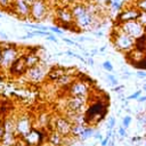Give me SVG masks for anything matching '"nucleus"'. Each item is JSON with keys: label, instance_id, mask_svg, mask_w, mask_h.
<instances>
[{"label": "nucleus", "instance_id": "14", "mask_svg": "<svg viewBox=\"0 0 146 146\" xmlns=\"http://www.w3.org/2000/svg\"><path fill=\"white\" fill-rule=\"evenodd\" d=\"M56 18L58 19L59 25H74V18L68 7H62L56 10Z\"/></svg>", "mask_w": 146, "mask_h": 146}, {"label": "nucleus", "instance_id": "2", "mask_svg": "<svg viewBox=\"0 0 146 146\" xmlns=\"http://www.w3.org/2000/svg\"><path fill=\"white\" fill-rule=\"evenodd\" d=\"M112 42L116 50L125 54L135 48V39L128 35L127 33H124L117 24L112 33Z\"/></svg>", "mask_w": 146, "mask_h": 146}, {"label": "nucleus", "instance_id": "37", "mask_svg": "<svg viewBox=\"0 0 146 146\" xmlns=\"http://www.w3.org/2000/svg\"><path fill=\"white\" fill-rule=\"evenodd\" d=\"M62 40H63L65 43L70 44V46H75V43H76L74 40H71V39H68V38H65V36H63V38H62Z\"/></svg>", "mask_w": 146, "mask_h": 146}, {"label": "nucleus", "instance_id": "41", "mask_svg": "<svg viewBox=\"0 0 146 146\" xmlns=\"http://www.w3.org/2000/svg\"><path fill=\"white\" fill-rule=\"evenodd\" d=\"M92 32V34L95 35V36H97V38H102L103 35H104V32L103 31H99V30H95V31H91Z\"/></svg>", "mask_w": 146, "mask_h": 146}, {"label": "nucleus", "instance_id": "1", "mask_svg": "<svg viewBox=\"0 0 146 146\" xmlns=\"http://www.w3.org/2000/svg\"><path fill=\"white\" fill-rule=\"evenodd\" d=\"M107 114V105L104 102L97 100L89 106H87V110L84 112V122L86 127H96L98 125Z\"/></svg>", "mask_w": 146, "mask_h": 146}, {"label": "nucleus", "instance_id": "10", "mask_svg": "<svg viewBox=\"0 0 146 146\" xmlns=\"http://www.w3.org/2000/svg\"><path fill=\"white\" fill-rule=\"evenodd\" d=\"M116 24L120 26V29L124 33H127L128 35H130L135 40L140 38L141 35L146 34V29L143 27L137 21H130V22H125V23H121V24L116 23Z\"/></svg>", "mask_w": 146, "mask_h": 146}, {"label": "nucleus", "instance_id": "5", "mask_svg": "<svg viewBox=\"0 0 146 146\" xmlns=\"http://www.w3.org/2000/svg\"><path fill=\"white\" fill-rule=\"evenodd\" d=\"M33 128V119L26 113L15 116V131L18 137H24Z\"/></svg>", "mask_w": 146, "mask_h": 146}, {"label": "nucleus", "instance_id": "31", "mask_svg": "<svg viewBox=\"0 0 146 146\" xmlns=\"http://www.w3.org/2000/svg\"><path fill=\"white\" fill-rule=\"evenodd\" d=\"M116 124V119L115 116H111L107 121V130H113V128L115 127Z\"/></svg>", "mask_w": 146, "mask_h": 146}, {"label": "nucleus", "instance_id": "34", "mask_svg": "<svg viewBox=\"0 0 146 146\" xmlns=\"http://www.w3.org/2000/svg\"><path fill=\"white\" fill-rule=\"evenodd\" d=\"M143 95V91L141 90H137V91H135L133 94H131L130 96H128V97H125V99L127 100H130V99H137L139 96H141Z\"/></svg>", "mask_w": 146, "mask_h": 146}, {"label": "nucleus", "instance_id": "42", "mask_svg": "<svg viewBox=\"0 0 146 146\" xmlns=\"http://www.w3.org/2000/svg\"><path fill=\"white\" fill-rule=\"evenodd\" d=\"M108 141H110V138L108 137H104L100 140V146H107L108 145Z\"/></svg>", "mask_w": 146, "mask_h": 146}, {"label": "nucleus", "instance_id": "32", "mask_svg": "<svg viewBox=\"0 0 146 146\" xmlns=\"http://www.w3.org/2000/svg\"><path fill=\"white\" fill-rule=\"evenodd\" d=\"M102 66H103V68H104L105 71H107V72H113V64H112L110 60H105V62L102 64Z\"/></svg>", "mask_w": 146, "mask_h": 146}, {"label": "nucleus", "instance_id": "45", "mask_svg": "<svg viewBox=\"0 0 146 146\" xmlns=\"http://www.w3.org/2000/svg\"><path fill=\"white\" fill-rule=\"evenodd\" d=\"M122 89H124V86H115V87H113V91H116V92H120V90H122Z\"/></svg>", "mask_w": 146, "mask_h": 146}, {"label": "nucleus", "instance_id": "11", "mask_svg": "<svg viewBox=\"0 0 146 146\" xmlns=\"http://www.w3.org/2000/svg\"><path fill=\"white\" fill-rule=\"evenodd\" d=\"M11 13L21 19H31L30 18V6L24 0H13Z\"/></svg>", "mask_w": 146, "mask_h": 146}, {"label": "nucleus", "instance_id": "35", "mask_svg": "<svg viewBox=\"0 0 146 146\" xmlns=\"http://www.w3.org/2000/svg\"><path fill=\"white\" fill-rule=\"evenodd\" d=\"M32 33L35 35H41V36H48L50 34L49 31H41V30H35V31H32Z\"/></svg>", "mask_w": 146, "mask_h": 146}, {"label": "nucleus", "instance_id": "56", "mask_svg": "<svg viewBox=\"0 0 146 146\" xmlns=\"http://www.w3.org/2000/svg\"><path fill=\"white\" fill-rule=\"evenodd\" d=\"M106 48H107V47H106V46H103V47H100V48H99V49H98V50H99V51H100V52H104V51H105V50H106Z\"/></svg>", "mask_w": 146, "mask_h": 146}, {"label": "nucleus", "instance_id": "33", "mask_svg": "<svg viewBox=\"0 0 146 146\" xmlns=\"http://www.w3.org/2000/svg\"><path fill=\"white\" fill-rule=\"evenodd\" d=\"M121 7H122V2H117V1H111V9L120 11V10H121Z\"/></svg>", "mask_w": 146, "mask_h": 146}, {"label": "nucleus", "instance_id": "59", "mask_svg": "<svg viewBox=\"0 0 146 146\" xmlns=\"http://www.w3.org/2000/svg\"><path fill=\"white\" fill-rule=\"evenodd\" d=\"M1 54H2V48H1V43H0V59H1Z\"/></svg>", "mask_w": 146, "mask_h": 146}, {"label": "nucleus", "instance_id": "55", "mask_svg": "<svg viewBox=\"0 0 146 146\" xmlns=\"http://www.w3.org/2000/svg\"><path fill=\"white\" fill-rule=\"evenodd\" d=\"M24 1H25V2H26V3H27L30 7H31V5H32V3H33L35 0H24Z\"/></svg>", "mask_w": 146, "mask_h": 146}, {"label": "nucleus", "instance_id": "23", "mask_svg": "<svg viewBox=\"0 0 146 146\" xmlns=\"http://www.w3.org/2000/svg\"><path fill=\"white\" fill-rule=\"evenodd\" d=\"M86 128V125H82V124H72V128H71V136L79 139L81 132L83 131V129Z\"/></svg>", "mask_w": 146, "mask_h": 146}, {"label": "nucleus", "instance_id": "16", "mask_svg": "<svg viewBox=\"0 0 146 146\" xmlns=\"http://www.w3.org/2000/svg\"><path fill=\"white\" fill-rule=\"evenodd\" d=\"M76 79H79V75H78V74H64V75H62L60 78H58L54 83H55V86H57L58 88L64 89V90H67V88H68Z\"/></svg>", "mask_w": 146, "mask_h": 146}, {"label": "nucleus", "instance_id": "13", "mask_svg": "<svg viewBox=\"0 0 146 146\" xmlns=\"http://www.w3.org/2000/svg\"><path fill=\"white\" fill-rule=\"evenodd\" d=\"M139 10L132 6V7H128L123 10H120V13L116 16V23L121 24V23H125V22H130V21H136L138 17Z\"/></svg>", "mask_w": 146, "mask_h": 146}, {"label": "nucleus", "instance_id": "29", "mask_svg": "<svg viewBox=\"0 0 146 146\" xmlns=\"http://www.w3.org/2000/svg\"><path fill=\"white\" fill-rule=\"evenodd\" d=\"M117 135H119V137H120V140H123V139L128 136V135H127V129L123 128L122 125H120L119 129H117Z\"/></svg>", "mask_w": 146, "mask_h": 146}, {"label": "nucleus", "instance_id": "52", "mask_svg": "<svg viewBox=\"0 0 146 146\" xmlns=\"http://www.w3.org/2000/svg\"><path fill=\"white\" fill-rule=\"evenodd\" d=\"M3 133H5V130H3V128H2V125H1V123H0V140H1V138H2V136H3Z\"/></svg>", "mask_w": 146, "mask_h": 146}, {"label": "nucleus", "instance_id": "22", "mask_svg": "<svg viewBox=\"0 0 146 146\" xmlns=\"http://www.w3.org/2000/svg\"><path fill=\"white\" fill-rule=\"evenodd\" d=\"M94 132H95V129H94V128H91V127H86V128L83 129V131L81 132V135H80V137H79V140L84 141V140L91 138L92 135H94Z\"/></svg>", "mask_w": 146, "mask_h": 146}, {"label": "nucleus", "instance_id": "27", "mask_svg": "<svg viewBox=\"0 0 146 146\" xmlns=\"http://www.w3.org/2000/svg\"><path fill=\"white\" fill-rule=\"evenodd\" d=\"M11 5H13V0H0V8L1 9L9 10V9H11Z\"/></svg>", "mask_w": 146, "mask_h": 146}, {"label": "nucleus", "instance_id": "4", "mask_svg": "<svg viewBox=\"0 0 146 146\" xmlns=\"http://www.w3.org/2000/svg\"><path fill=\"white\" fill-rule=\"evenodd\" d=\"M48 132L44 129L32 128L24 137H21L25 144V146H41L47 143Z\"/></svg>", "mask_w": 146, "mask_h": 146}, {"label": "nucleus", "instance_id": "51", "mask_svg": "<svg viewBox=\"0 0 146 146\" xmlns=\"http://www.w3.org/2000/svg\"><path fill=\"white\" fill-rule=\"evenodd\" d=\"M117 97L121 99V100H123V99H125V96H124V94L122 92V91H120V92H117Z\"/></svg>", "mask_w": 146, "mask_h": 146}, {"label": "nucleus", "instance_id": "38", "mask_svg": "<svg viewBox=\"0 0 146 146\" xmlns=\"http://www.w3.org/2000/svg\"><path fill=\"white\" fill-rule=\"evenodd\" d=\"M92 137H94V138H95L96 140H98L99 143H100V140H102V139L104 138V137L102 136V133H100L99 131H95V132H94V135H92Z\"/></svg>", "mask_w": 146, "mask_h": 146}, {"label": "nucleus", "instance_id": "39", "mask_svg": "<svg viewBox=\"0 0 146 146\" xmlns=\"http://www.w3.org/2000/svg\"><path fill=\"white\" fill-rule=\"evenodd\" d=\"M136 75H137L138 78H140V79H146V72H145V71L138 70L137 73H136Z\"/></svg>", "mask_w": 146, "mask_h": 146}, {"label": "nucleus", "instance_id": "24", "mask_svg": "<svg viewBox=\"0 0 146 146\" xmlns=\"http://www.w3.org/2000/svg\"><path fill=\"white\" fill-rule=\"evenodd\" d=\"M133 6L139 10V11H145L146 13V0H136Z\"/></svg>", "mask_w": 146, "mask_h": 146}, {"label": "nucleus", "instance_id": "50", "mask_svg": "<svg viewBox=\"0 0 146 146\" xmlns=\"http://www.w3.org/2000/svg\"><path fill=\"white\" fill-rule=\"evenodd\" d=\"M113 132H114L113 130H107V131H106V136H105V137H108V138L111 139V138H112V136H113Z\"/></svg>", "mask_w": 146, "mask_h": 146}, {"label": "nucleus", "instance_id": "12", "mask_svg": "<svg viewBox=\"0 0 146 146\" xmlns=\"http://www.w3.org/2000/svg\"><path fill=\"white\" fill-rule=\"evenodd\" d=\"M71 128L72 123L63 115H57L55 116V130L59 132L62 136L66 137L71 135Z\"/></svg>", "mask_w": 146, "mask_h": 146}, {"label": "nucleus", "instance_id": "6", "mask_svg": "<svg viewBox=\"0 0 146 146\" xmlns=\"http://www.w3.org/2000/svg\"><path fill=\"white\" fill-rule=\"evenodd\" d=\"M47 73H48V71H47L46 64L40 62L38 65H35L31 68H27V71L24 75L29 82L40 83V82L44 81V79L47 78Z\"/></svg>", "mask_w": 146, "mask_h": 146}, {"label": "nucleus", "instance_id": "53", "mask_svg": "<svg viewBox=\"0 0 146 146\" xmlns=\"http://www.w3.org/2000/svg\"><path fill=\"white\" fill-rule=\"evenodd\" d=\"M107 146H115V139H110V141H108V145Z\"/></svg>", "mask_w": 146, "mask_h": 146}, {"label": "nucleus", "instance_id": "60", "mask_svg": "<svg viewBox=\"0 0 146 146\" xmlns=\"http://www.w3.org/2000/svg\"><path fill=\"white\" fill-rule=\"evenodd\" d=\"M143 91H146V83L143 86Z\"/></svg>", "mask_w": 146, "mask_h": 146}, {"label": "nucleus", "instance_id": "44", "mask_svg": "<svg viewBox=\"0 0 146 146\" xmlns=\"http://www.w3.org/2000/svg\"><path fill=\"white\" fill-rule=\"evenodd\" d=\"M64 55H66V56H68V57H73L74 58V55H75V52H73L72 50H66V51H64Z\"/></svg>", "mask_w": 146, "mask_h": 146}, {"label": "nucleus", "instance_id": "8", "mask_svg": "<svg viewBox=\"0 0 146 146\" xmlns=\"http://www.w3.org/2000/svg\"><path fill=\"white\" fill-rule=\"evenodd\" d=\"M48 6L46 0H35L30 7V18L34 22H41L47 18Z\"/></svg>", "mask_w": 146, "mask_h": 146}, {"label": "nucleus", "instance_id": "54", "mask_svg": "<svg viewBox=\"0 0 146 146\" xmlns=\"http://www.w3.org/2000/svg\"><path fill=\"white\" fill-rule=\"evenodd\" d=\"M83 56H84V58H87V57H91V56H90V52H89V51H86V50L83 51Z\"/></svg>", "mask_w": 146, "mask_h": 146}, {"label": "nucleus", "instance_id": "48", "mask_svg": "<svg viewBox=\"0 0 146 146\" xmlns=\"http://www.w3.org/2000/svg\"><path fill=\"white\" fill-rule=\"evenodd\" d=\"M131 76V73L128 71V72H124L123 74H122V79H129Z\"/></svg>", "mask_w": 146, "mask_h": 146}, {"label": "nucleus", "instance_id": "21", "mask_svg": "<svg viewBox=\"0 0 146 146\" xmlns=\"http://www.w3.org/2000/svg\"><path fill=\"white\" fill-rule=\"evenodd\" d=\"M65 74V67L63 66H54L51 67L48 73H47V79H49L50 81H56L58 78H60L62 75Z\"/></svg>", "mask_w": 146, "mask_h": 146}, {"label": "nucleus", "instance_id": "62", "mask_svg": "<svg viewBox=\"0 0 146 146\" xmlns=\"http://www.w3.org/2000/svg\"><path fill=\"white\" fill-rule=\"evenodd\" d=\"M0 18H2V13H0Z\"/></svg>", "mask_w": 146, "mask_h": 146}, {"label": "nucleus", "instance_id": "20", "mask_svg": "<svg viewBox=\"0 0 146 146\" xmlns=\"http://www.w3.org/2000/svg\"><path fill=\"white\" fill-rule=\"evenodd\" d=\"M18 136L15 132H5L1 138V146H16Z\"/></svg>", "mask_w": 146, "mask_h": 146}, {"label": "nucleus", "instance_id": "36", "mask_svg": "<svg viewBox=\"0 0 146 146\" xmlns=\"http://www.w3.org/2000/svg\"><path fill=\"white\" fill-rule=\"evenodd\" d=\"M49 31L52 32V33H57V34H63V30L60 27H57V26H50L49 27Z\"/></svg>", "mask_w": 146, "mask_h": 146}, {"label": "nucleus", "instance_id": "46", "mask_svg": "<svg viewBox=\"0 0 146 146\" xmlns=\"http://www.w3.org/2000/svg\"><path fill=\"white\" fill-rule=\"evenodd\" d=\"M89 52H90V56H91V57H94V56H96V55L99 52V50H98L97 48H94V49H91Z\"/></svg>", "mask_w": 146, "mask_h": 146}, {"label": "nucleus", "instance_id": "9", "mask_svg": "<svg viewBox=\"0 0 146 146\" xmlns=\"http://www.w3.org/2000/svg\"><path fill=\"white\" fill-rule=\"evenodd\" d=\"M88 76L86 79H76L68 88H67V96H89L90 87L89 82L87 81Z\"/></svg>", "mask_w": 146, "mask_h": 146}, {"label": "nucleus", "instance_id": "26", "mask_svg": "<svg viewBox=\"0 0 146 146\" xmlns=\"http://www.w3.org/2000/svg\"><path fill=\"white\" fill-rule=\"evenodd\" d=\"M131 122H132V116H131V115H125V116H123V117H122L121 125H122L123 128L128 129V128H129V125L131 124Z\"/></svg>", "mask_w": 146, "mask_h": 146}, {"label": "nucleus", "instance_id": "64", "mask_svg": "<svg viewBox=\"0 0 146 146\" xmlns=\"http://www.w3.org/2000/svg\"><path fill=\"white\" fill-rule=\"evenodd\" d=\"M144 146H146V144H145V145H144Z\"/></svg>", "mask_w": 146, "mask_h": 146}, {"label": "nucleus", "instance_id": "40", "mask_svg": "<svg viewBox=\"0 0 146 146\" xmlns=\"http://www.w3.org/2000/svg\"><path fill=\"white\" fill-rule=\"evenodd\" d=\"M46 39L48 40V41H52V42H58V40H57V38L55 36V34H52V33H50L48 36H46Z\"/></svg>", "mask_w": 146, "mask_h": 146}, {"label": "nucleus", "instance_id": "58", "mask_svg": "<svg viewBox=\"0 0 146 146\" xmlns=\"http://www.w3.org/2000/svg\"><path fill=\"white\" fill-rule=\"evenodd\" d=\"M57 55H58V56H63V55H64V51H59Z\"/></svg>", "mask_w": 146, "mask_h": 146}, {"label": "nucleus", "instance_id": "49", "mask_svg": "<svg viewBox=\"0 0 146 146\" xmlns=\"http://www.w3.org/2000/svg\"><path fill=\"white\" fill-rule=\"evenodd\" d=\"M75 40H76L75 42H84V41H86V38H84V36H76Z\"/></svg>", "mask_w": 146, "mask_h": 146}, {"label": "nucleus", "instance_id": "47", "mask_svg": "<svg viewBox=\"0 0 146 146\" xmlns=\"http://www.w3.org/2000/svg\"><path fill=\"white\" fill-rule=\"evenodd\" d=\"M137 102H138V103H144V102H146V95L139 96V97L137 98Z\"/></svg>", "mask_w": 146, "mask_h": 146}, {"label": "nucleus", "instance_id": "3", "mask_svg": "<svg viewBox=\"0 0 146 146\" xmlns=\"http://www.w3.org/2000/svg\"><path fill=\"white\" fill-rule=\"evenodd\" d=\"M2 48V54H1V59H0V71H8L11 64L22 55L21 50L14 44H3L1 43Z\"/></svg>", "mask_w": 146, "mask_h": 146}, {"label": "nucleus", "instance_id": "7", "mask_svg": "<svg viewBox=\"0 0 146 146\" xmlns=\"http://www.w3.org/2000/svg\"><path fill=\"white\" fill-rule=\"evenodd\" d=\"M88 99L89 96H68L66 100V108L78 114H84Z\"/></svg>", "mask_w": 146, "mask_h": 146}, {"label": "nucleus", "instance_id": "19", "mask_svg": "<svg viewBox=\"0 0 146 146\" xmlns=\"http://www.w3.org/2000/svg\"><path fill=\"white\" fill-rule=\"evenodd\" d=\"M125 57H127V59H129V62L132 65H135L138 62H140L143 58H145V52L141 51V50H138V49L133 48L132 50H130L129 52H127Z\"/></svg>", "mask_w": 146, "mask_h": 146}, {"label": "nucleus", "instance_id": "17", "mask_svg": "<svg viewBox=\"0 0 146 146\" xmlns=\"http://www.w3.org/2000/svg\"><path fill=\"white\" fill-rule=\"evenodd\" d=\"M47 143L50 146H64V136H62L56 130H52V131L48 132Z\"/></svg>", "mask_w": 146, "mask_h": 146}, {"label": "nucleus", "instance_id": "25", "mask_svg": "<svg viewBox=\"0 0 146 146\" xmlns=\"http://www.w3.org/2000/svg\"><path fill=\"white\" fill-rule=\"evenodd\" d=\"M143 27H145L146 29V13L145 11H139V14H138V17H137V19H136Z\"/></svg>", "mask_w": 146, "mask_h": 146}, {"label": "nucleus", "instance_id": "57", "mask_svg": "<svg viewBox=\"0 0 146 146\" xmlns=\"http://www.w3.org/2000/svg\"><path fill=\"white\" fill-rule=\"evenodd\" d=\"M0 35H1L2 38H5V39H7V38H8V35H7L6 33H3V32H0Z\"/></svg>", "mask_w": 146, "mask_h": 146}, {"label": "nucleus", "instance_id": "18", "mask_svg": "<svg viewBox=\"0 0 146 146\" xmlns=\"http://www.w3.org/2000/svg\"><path fill=\"white\" fill-rule=\"evenodd\" d=\"M23 57H24V62H25V65H26L27 68H31V67L38 65V64L41 62L40 56H39L35 51H33V50H31V51L24 54Z\"/></svg>", "mask_w": 146, "mask_h": 146}, {"label": "nucleus", "instance_id": "30", "mask_svg": "<svg viewBox=\"0 0 146 146\" xmlns=\"http://www.w3.org/2000/svg\"><path fill=\"white\" fill-rule=\"evenodd\" d=\"M135 67H137L138 70H141V71H146V57L143 58L140 62H138L137 64L133 65Z\"/></svg>", "mask_w": 146, "mask_h": 146}, {"label": "nucleus", "instance_id": "15", "mask_svg": "<svg viewBox=\"0 0 146 146\" xmlns=\"http://www.w3.org/2000/svg\"><path fill=\"white\" fill-rule=\"evenodd\" d=\"M26 71H27V67H26V65H25L23 55H21V56L11 64V66H10L9 70H8L9 74H10L11 76H14V78L23 76V75L26 73Z\"/></svg>", "mask_w": 146, "mask_h": 146}, {"label": "nucleus", "instance_id": "43", "mask_svg": "<svg viewBox=\"0 0 146 146\" xmlns=\"http://www.w3.org/2000/svg\"><path fill=\"white\" fill-rule=\"evenodd\" d=\"M86 64H88V65H90V66H94V64H95L94 58H92V57H87V58H86Z\"/></svg>", "mask_w": 146, "mask_h": 146}, {"label": "nucleus", "instance_id": "61", "mask_svg": "<svg viewBox=\"0 0 146 146\" xmlns=\"http://www.w3.org/2000/svg\"><path fill=\"white\" fill-rule=\"evenodd\" d=\"M111 1H117V2H122L123 0H111Z\"/></svg>", "mask_w": 146, "mask_h": 146}, {"label": "nucleus", "instance_id": "63", "mask_svg": "<svg viewBox=\"0 0 146 146\" xmlns=\"http://www.w3.org/2000/svg\"><path fill=\"white\" fill-rule=\"evenodd\" d=\"M80 146H84V145H80Z\"/></svg>", "mask_w": 146, "mask_h": 146}, {"label": "nucleus", "instance_id": "28", "mask_svg": "<svg viewBox=\"0 0 146 146\" xmlns=\"http://www.w3.org/2000/svg\"><path fill=\"white\" fill-rule=\"evenodd\" d=\"M106 78H107V80L110 81V84H111L112 87H115V86H117V84H119V81H117V79L114 76V74L108 73V74L106 75Z\"/></svg>", "mask_w": 146, "mask_h": 146}]
</instances>
